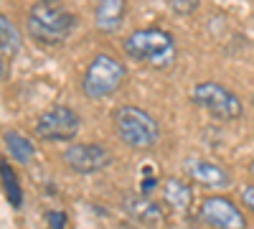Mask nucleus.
<instances>
[{"instance_id":"obj_15","label":"nucleus","mask_w":254,"mask_h":229,"mask_svg":"<svg viewBox=\"0 0 254 229\" xmlns=\"http://www.w3.org/2000/svg\"><path fill=\"white\" fill-rule=\"evenodd\" d=\"M0 181H3V189H5V199L10 201V206H20L23 204V191H20V183L15 171L8 165V160L0 158Z\"/></svg>"},{"instance_id":"obj_21","label":"nucleus","mask_w":254,"mask_h":229,"mask_svg":"<svg viewBox=\"0 0 254 229\" xmlns=\"http://www.w3.org/2000/svg\"><path fill=\"white\" fill-rule=\"evenodd\" d=\"M0 76H3V56H0Z\"/></svg>"},{"instance_id":"obj_12","label":"nucleus","mask_w":254,"mask_h":229,"mask_svg":"<svg viewBox=\"0 0 254 229\" xmlns=\"http://www.w3.org/2000/svg\"><path fill=\"white\" fill-rule=\"evenodd\" d=\"M163 201L171 206L173 212H188L190 209V201H193V191H190V186L181 178H165L163 186Z\"/></svg>"},{"instance_id":"obj_22","label":"nucleus","mask_w":254,"mask_h":229,"mask_svg":"<svg viewBox=\"0 0 254 229\" xmlns=\"http://www.w3.org/2000/svg\"><path fill=\"white\" fill-rule=\"evenodd\" d=\"M41 3H59V0H41Z\"/></svg>"},{"instance_id":"obj_17","label":"nucleus","mask_w":254,"mask_h":229,"mask_svg":"<svg viewBox=\"0 0 254 229\" xmlns=\"http://www.w3.org/2000/svg\"><path fill=\"white\" fill-rule=\"evenodd\" d=\"M46 222H49V227H51V229H66L69 217H66V212H59V209H54V212H49Z\"/></svg>"},{"instance_id":"obj_3","label":"nucleus","mask_w":254,"mask_h":229,"mask_svg":"<svg viewBox=\"0 0 254 229\" xmlns=\"http://www.w3.org/2000/svg\"><path fill=\"white\" fill-rule=\"evenodd\" d=\"M26 26H28V33L38 44L56 46V44H64L71 36V31L76 26V18H74V13L64 10L54 3H38L36 8H31V13L26 18Z\"/></svg>"},{"instance_id":"obj_2","label":"nucleus","mask_w":254,"mask_h":229,"mask_svg":"<svg viewBox=\"0 0 254 229\" xmlns=\"http://www.w3.org/2000/svg\"><path fill=\"white\" fill-rule=\"evenodd\" d=\"M115 128L120 140L132 151H150L160 140L158 120L135 105H122L115 110Z\"/></svg>"},{"instance_id":"obj_9","label":"nucleus","mask_w":254,"mask_h":229,"mask_svg":"<svg viewBox=\"0 0 254 229\" xmlns=\"http://www.w3.org/2000/svg\"><path fill=\"white\" fill-rule=\"evenodd\" d=\"M122 209H125L127 217L135 219L142 227L158 229L163 224V209H160V204L153 201L150 196H145V194H140V196H125L122 199Z\"/></svg>"},{"instance_id":"obj_4","label":"nucleus","mask_w":254,"mask_h":229,"mask_svg":"<svg viewBox=\"0 0 254 229\" xmlns=\"http://www.w3.org/2000/svg\"><path fill=\"white\" fill-rule=\"evenodd\" d=\"M125 79H127V69L122 61L107 54H99L92 59V64L81 76V92L89 99H104L115 94L125 84Z\"/></svg>"},{"instance_id":"obj_16","label":"nucleus","mask_w":254,"mask_h":229,"mask_svg":"<svg viewBox=\"0 0 254 229\" xmlns=\"http://www.w3.org/2000/svg\"><path fill=\"white\" fill-rule=\"evenodd\" d=\"M201 5V0H171V8L178 13V15H190L196 13Z\"/></svg>"},{"instance_id":"obj_6","label":"nucleus","mask_w":254,"mask_h":229,"mask_svg":"<svg viewBox=\"0 0 254 229\" xmlns=\"http://www.w3.org/2000/svg\"><path fill=\"white\" fill-rule=\"evenodd\" d=\"M81 128V117L76 115V110L66 107V105H54L49 110H44L36 120V135L51 140V143H61V140H71Z\"/></svg>"},{"instance_id":"obj_11","label":"nucleus","mask_w":254,"mask_h":229,"mask_svg":"<svg viewBox=\"0 0 254 229\" xmlns=\"http://www.w3.org/2000/svg\"><path fill=\"white\" fill-rule=\"evenodd\" d=\"M127 15V0H97L94 23L102 33H115L122 28Z\"/></svg>"},{"instance_id":"obj_20","label":"nucleus","mask_w":254,"mask_h":229,"mask_svg":"<svg viewBox=\"0 0 254 229\" xmlns=\"http://www.w3.org/2000/svg\"><path fill=\"white\" fill-rule=\"evenodd\" d=\"M249 173H252V176H254V160H252V163H249Z\"/></svg>"},{"instance_id":"obj_5","label":"nucleus","mask_w":254,"mask_h":229,"mask_svg":"<svg viewBox=\"0 0 254 229\" xmlns=\"http://www.w3.org/2000/svg\"><path fill=\"white\" fill-rule=\"evenodd\" d=\"M190 102L214 120H224V122L237 120L244 112L242 99L229 87L219 84V81H201V84H196L193 92H190Z\"/></svg>"},{"instance_id":"obj_13","label":"nucleus","mask_w":254,"mask_h":229,"mask_svg":"<svg viewBox=\"0 0 254 229\" xmlns=\"http://www.w3.org/2000/svg\"><path fill=\"white\" fill-rule=\"evenodd\" d=\"M20 46H23L20 31L10 23V18L0 13V56H15Z\"/></svg>"},{"instance_id":"obj_14","label":"nucleus","mask_w":254,"mask_h":229,"mask_svg":"<svg viewBox=\"0 0 254 229\" xmlns=\"http://www.w3.org/2000/svg\"><path fill=\"white\" fill-rule=\"evenodd\" d=\"M5 145H8L10 155H13L18 163H31L33 155H36V145H33L26 135H20L18 130H8V133H5Z\"/></svg>"},{"instance_id":"obj_1","label":"nucleus","mask_w":254,"mask_h":229,"mask_svg":"<svg viewBox=\"0 0 254 229\" xmlns=\"http://www.w3.org/2000/svg\"><path fill=\"white\" fill-rule=\"evenodd\" d=\"M122 49L132 61L145 64L150 69H168L176 61V54H178L173 33H168L160 26H147V28L132 31L125 38Z\"/></svg>"},{"instance_id":"obj_10","label":"nucleus","mask_w":254,"mask_h":229,"mask_svg":"<svg viewBox=\"0 0 254 229\" xmlns=\"http://www.w3.org/2000/svg\"><path fill=\"white\" fill-rule=\"evenodd\" d=\"M186 173L190 176V181H196L201 186H208V189H226L231 183L229 173L221 168L219 163L211 160H186Z\"/></svg>"},{"instance_id":"obj_19","label":"nucleus","mask_w":254,"mask_h":229,"mask_svg":"<svg viewBox=\"0 0 254 229\" xmlns=\"http://www.w3.org/2000/svg\"><path fill=\"white\" fill-rule=\"evenodd\" d=\"M239 194H242V201H244V206L254 212V186H244V189H242Z\"/></svg>"},{"instance_id":"obj_23","label":"nucleus","mask_w":254,"mask_h":229,"mask_svg":"<svg viewBox=\"0 0 254 229\" xmlns=\"http://www.w3.org/2000/svg\"><path fill=\"white\" fill-rule=\"evenodd\" d=\"M252 102H254V97H252Z\"/></svg>"},{"instance_id":"obj_8","label":"nucleus","mask_w":254,"mask_h":229,"mask_svg":"<svg viewBox=\"0 0 254 229\" xmlns=\"http://www.w3.org/2000/svg\"><path fill=\"white\" fill-rule=\"evenodd\" d=\"M64 163L69 165L74 173L89 176V173H99L112 163V153L97 143H74L64 151Z\"/></svg>"},{"instance_id":"obj_7","label":"nucleus","mask_w":254,"mask_h":229,"mask_svg":"<svg viewBox=\"0 0 254 229\" xmlns=\"http://www.w3.org/2000/svg\"><path fill=\"white\" fill-rule=\"evenodd\" d=\"M198 217L211 229H247L249 227L244 212L226 196H206L201 201Z\"/></svg>"},{"instance_id":"obj_18","label":"nucleus","mask_w":254,"mask_h":229,"mask_svg":"<svg viewBox=\"0 0 254 229\" xmlns=\"http://www.w3.org/2000/svg\"><path fill=\"white\" fill-rule=\"evenodd\" d=\"M158 186V178H155V173H150V168H145V176H142V183H140V194H145V196H150V191Z\"/></svg>"}]
</instances>
